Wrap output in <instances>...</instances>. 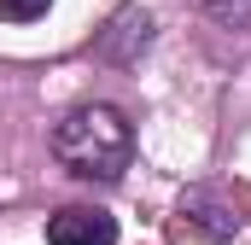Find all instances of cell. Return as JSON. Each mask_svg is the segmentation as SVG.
I'll return each instance as SVG.
<instances>
[{"instance_id":"1","label":"cell","mask_w":251,"mask_h":245,"mask_svg":"<svg viewBox=\"0 0 251 245\" xmlns=\"http://www.w3.org/2000/svg\"><path fill=\"white\" fill-rule=\"evenodd\" d=\"M53 158L76 181H123L134 164V128L117 105H76L53 122Z\"/></svg>"},{"instance_id":"2","label":"cell","mask_w":251,"mask_h":245,"mask_svg":"<svg viewBox=\"0 0 251 245\" xmlns=\"http://www.w3.org/2000/svg\"><path fill=\"white\" fill-rule=\"evenodd\" d=\"M228 234H234V210L210 187H187L170 216V245H222Z\"/></svg>"},{"instance_id":"3","label":"cell","mask_w":251,"mask_h":245,"mask_svg":"<svg viewBox=\"0 0 251 245\" xmlns=\"http://www.w3.org/2000/svg\"><path fill=\"white\" fill-rule=\"evenodd\" d=\"M146 47H152V12H140V6L111 12V24L94 35V53H100V59H111V64H134Z\"/></svg>"},{"instance_id":"4","label":"cell","mask_w":251,"mask_h":245,"mask_svg":"<svg viewBox=\"0 0 251 245\" xmlns=\"http://www.w3.org/2000/svg\"><path fill=\"white\" fill-rule=\"evenodd\" d=\"M47 245H117V216L100 204H64L47 222Z\"/></svg>"},{"instance_id":"5","label":"cell","mask_w":251,"mask_h":245,"mask_svg":"<svg viewBox=\"0 0 251 245\" xmlns=\"http://www.w3.org/2000/svg\"><path fill=\"white\" fill-rule=\"evenodd\" d=\"M199 6H204V18L222 24V29H246L251 24V0H199Z\"/></svg>"},{"instance_id":"6","label":"cell","mask_w":251,"mask_h":245,"mask_svg":"<svg viewBox=\"0 0 251 245\" xmlns=\"http://www.w3.org/2000/svg\"><path fill=\"white\" fill-rule=\"evenodd\" d=\"M47 6L53 0H0V18L6 24H35V18H47Z\"/></svg>"}]
</instances>
